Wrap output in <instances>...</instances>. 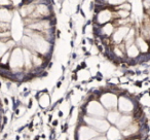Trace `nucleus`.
Masks as SVG:
<instances>
[{"instance_id": "obj_1", "label": "nucleus", "mask_w": 150, "mask_h": 140, "mask_svg": "<svg viewBox=\"0 0 150 140\" xmlns=\"http://www.w3.org/2000/svg\"><path fill=\"white\" fill-rule=\"evenodd\" d=\"M15 15V9L13 7H4L0 6V22H6L11 23Z\"/></svg>"}, {"instance_id": "obj_2", "label": "nucleus", "mask_w": 150, "mask_h": 140, "mask_svg": "<svg viewBox=\"0 0 150 140\" xmlns=\"http://www.w3.org/2000/svg\"><path fill=\"white\" fill-rule=\"evenodd\" d=\"M11 23H6V22H0V33L11 31Z\"/></svg>"}, {"instance_id": "obj_3", "label": "nucleus", "mask_w": 150, "mask_h": 140, "mask_svg": "<svg viewBox=\"0 0 150 140\" xmlns=\"http://www.w3.org/2000/svg\"><path fill=\"white\" fill-rule=\"evenodd\" d=\"M0 6L4 7H13L11 0H0Z\"/></svg>"}, {"instance_id": "obj_4", "label": "nucleus", "mask_w": 150, "mask_h": 140, "mask_svg": "<svg viewBox=\"0 0 150 140\" xmlns=\"http://www.w3.org/2000/svg\"><path fill=\"white\" fill-rule=\"evenodd\" d=\"M3 115H2V109L0 110V130H1V126H2V123H1V119H2Z\"/></svg>"}]
</instances>
